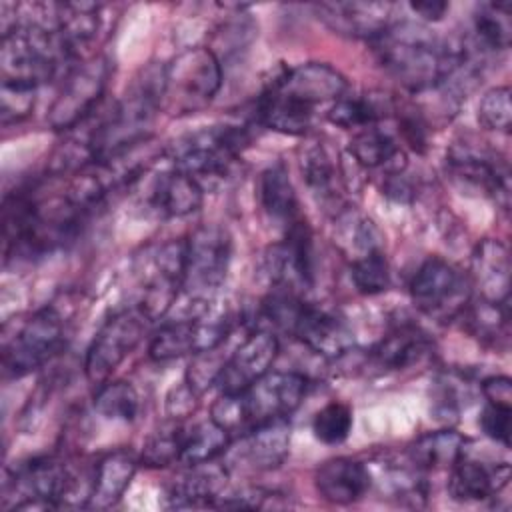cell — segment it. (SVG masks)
<instances>
[{
	"label": "cell",
	"mask_w": 512,
	"mask_h": 512,
	"mask_svg": "<svg viewBox=\"0 0 512 512\" xmlns=\"http://www.w3.org/2000/svg\"><path fill=\"white\" fill-rule=\"evenodd\" d=\"M372 44L384 70L414 94L440 88L468 58L464 42L414 22L390 24Z\"/></svg>",
	"instance_id": "obj_1"
},
{
	"label": "cell",
	"mask_w": 512,
	"mask_h": 512,
	"mask_svg": "<svg viewBox=\"0 0 512 512\" xmlns=\"http://www.w3.org/2000/svg\"><path fill=\"white\" fill-rule=\"evenodd\" d=\"M76 60L66 52L48 18L18 22L2 34L0 82H16L32 88L64 76Z\"/></svg>",
	"instance_id": "obj_2"
},
{
	"label": "cell",
	"mask_w": 512,
	"mask_h": 512,
	"mask_svg": "<svg viewBox=\"0 0 512 512\" xmlns=\"http://www.w3.org/2000/svg\"><path fill=\"white\" fill-rule=\"evenodd\" d=\"M264 318L280 330L292 334L308 350L336 360L354 348L350 324L336 312L304 302L298 292L274 288L262 302Z\"/></svg>",
	"instance_id": "obj_3"
},
{
	"label": "cell",
	"mask_w": 512,
	"mask_h": 512,
	"mask_svg": "<svg viewBox=\"0 0 512 512\" xmlns=\"http://www.w3.org/2000/svg\"><path fill=\"white\" fill-rule=\"evenodd\" d=\"M250 128V124L206 126L174 140L166 154L172 168L194 178L206 192L232 174L242 150L254 138Z\"/></svg>",
	"instance_id": "obj_4"
},
{
	"label": "cell",
	"mask_w": 512,
	"mask_h": 512,
	"mask_svg": "<svg viewBox=\"0 0 512 512\" xmlns=\"http://www.w3.org/2000/svg\"><path fill=\"white\" fill-rule=\"evenodd\" d=\"M224 70L208 46H194L164 64L162 110L184 116L204 110L220 92Z\"/></svg>",
	"instance_id": "obj_5"
},
{
	"label": "cell",
	"mask_w": 512,
	"mask_h": 512,
	"mask_svg": "<svg viewBox=\"0 0 512 512\" xmlns=\"http://www.w3.org/2000/svg\"><path fill=\"white\" fill-rule=\"evenodd\" d=\"M212 302H186L184 310L162 320L148 344V356L154 362H170L182 356H196L216 350L230 332L228 314H216Z\"/></svg>",
	"instance_id": "obj_6"
},
{
	"label": "cell",
	"mask_w": 512,
	"mask_h": 512,
	"mask_svg": "<svg viewBox=\"0 0 512 512\" xmlns=\"http://www.w3.org/2000/svg\"><path fill=\"white\" fill-rule=\"evenodd\" d=\"M76 486L70 468L56 456H38L18 464L4 482L2 508H58L66 506Z\"/></svg>",
	"instance_id": "obj_7"
},
{
	"label": "cell",
	"mask_w": 512,
	"mask_h": 512,
	"mask_svg": "<svg viewBox=\"0 0 512 512\" xmlns=\"http://www.w3.org/2000/svg\"><path fill=\"white\" fill-rule=\"evenodd\" d=\"M232 236L218 224H204L186 238L182 290L188 302H212L226 280Z\"/></svg>",
	"instance_id": "obj_8"
},
{
	"label": "cell",
	"mask_w": 512,
	"mask_h": 512,
	"mask_svg": "<svg viewBox=\"0 0 512 512\" xmlns=\"http://www.w3.org/2000/svg\"><path fill=\"white\" fill-rule=\"evenodd\" d=\"M112 74L106 56H94L76 62L64 76L54 102L48 108L46 120L52 130L68 132L90 118L104 98Z\"/></svg>",
	"instance_id": "obj_9"
},
{
	"label": "cell",
	"mask_w": 512,
	"mask_h": 512,
	"mask_svg": "<svg viewBox=\"0 0 512 512\" xmlns=\"http://www.w3.org/2000/svg\"><path fill=\"white\" fill-rule=\"evenodd\" d=\"M64 344V320L52 306L32 312L4 338L2 368L10 378H22L44 366Z\"/></svg>",
	"instance_id": "obj_10"
},
{
	"label": "cell",
	"mask_w": 512,
	"mask_h": 512,
	"mask_svg": "<svg viewBox=\"0 0 512 512\" xmlns=\"http://www.w3.org/2000/svg\"><path fill=\"white\" fill-rule=\"evenodd\" d=\"M472 292L468 274L440 256L426 258L410 280V296L416 308L440 322L462 316Z\"/></svg>",
	"instance_id": "obj_11"
},
{
	"label": "cell",
	"mask_w": 512,
	"mask_h": 512,
	"mask_svg": "<svg viewBox=\"0 0 512 512\" xmlns=\"http://www.w3.org/2000/svg\"><path fill=\"white\" fill-rule=\"evenodd\" d=\"M150 322L152 320L136 304L114 312L100 326L86 350L84 374L88 382L96 388L108 382L114 370L140 344Z\"/></svg>",
	"instance_id": "obj_12"
},
{
	"label": "cell",
	"mask_w": 512,
	"mask_h": 512,
	"mask_svg": "<svg viewBox=\"0 0 512 512\" xmlns=\"http://www.w3.org/2000/svg\"><path fill=\"white\" fill-rule=\"evenodd\" d=\"M448 172L462 184L480 190L496 206H510V170L504 156L482 142H454L446 154Z\"/></svg>",
	"instance_id": "obj_13"
},
{
	"label": "cell",
	"mask_w": 512,
	"mask_h": 512,
	"mask_svg": "<svg viewBox=\"0 0 512 512\" xmlns=\"http://www.w3.org/2000/svg\"><path fill=\"white\" fill-rule=\"evenodd\" d=\"M306 388L308 382L300 372L270 370L250 388L236 394L244 426L242 434L258 424L288 418L290 414H294L306 396Z\"/></svg>",
	"instance_id": "obj_14"
},
{
	"label": "cell",
	"mask_w": 512,
	"mask_h": 512,
	"mask_svg": "<svg viewBox=\"0 0 512 512\" xmlns=\"http://www.w3.org/2000/svg\"><path fill=\"white\" fill-rule=\"evenodd\" d=\"M266 272L276 288H310L316 276L312 232L302 218L284 228V240L266 252Z\"/></svg>",
	"instance_id": "obj_15"
},
{
	"label": "cell",
	"mask_w": 512,
	"mask_h": 512,
	"mask_svg": "<svg viewBox=\"0 0 512 512\" xmlns=\"http://www.w3.org/2000/svg\"><path fill=\"white\" fill-rule=\"evenodd\" d=\"M278 338L268 330L250 332L242 344L224 360L216 378L220 394H240L272 370L278 356Z\"/></svg>",
	"instance_id": "obj_16"
},
{
	"label": "cell",
	"mask_w": 512,
	"mask_h": 512,
	"mask_svg": "<svg viewBox=\"0 0 512 512\" xmlns=\"http://www.w3.org/2000/svg\"><path fill=\"white\" fill-rule=\"evenodd\" d=\"M270 84L312 110L322 104H328L330 108L342 94L348 92L344 74L326 62L292 66L278 74Z\"/></svg>",
	"instance_id": "obj_17"
},
{
	"label": "cell",
	"mask_w": 512,
	"mask_h": 512,
	"mask_svg": "<svg viewBox=\"0 0 512 512\" xmlns=\"http://www.w3.org/2000/svg\"><path fill=\"white\" fill-rule=\"evenodd\" d=\"M228 466L216 460L188 464L166 486L164 506L168 508H212L228 484Z\"/></svg>",
	"instance_id": "obj_18"
},
{
	"label": "cell",
	"mask_w": 512,
	"mask_h": 512,
	"mask_svg": "<svg viewBox=\"0 0 512 512\" xmlns=\"http://www.w3.org/2000/svg\"><path fill=\"white\" fill-rule=\"evenodd\" d=\"M314 10L334 34L356 40L374 42L392 24L390 2H322Z\"/></svg>",
	"instance_id": "obj_19"
},
{
	"label": "cell",
	"mask_w": 512,
	"mask_h": 512,
	"mask_svg": "<svg viewBox=\"0 0 512 512\" xmlns=\"http://www.w3.org/2000/svg\"><path fill=\"white\" fill-rule=\"evenodd\" d=\"M298 166L316 200L332 208L334 214L340 212L344 208L340 194L344 178L332 150L320 138H310L298 150Z\"/></svg>",
	"instance_id": "obj_20"
},
{
	"label": "cell",
	"mask_w": 512,
	"mask_h": 512,
	"mask_svg": "<svg viewBox=\"0 0 512 512\" xmlns=\"http://www.w3.org/2000/svg\"><path fill=\"white\" fill-rule=\"evenodd\" d=\"M470 284L486 302H510V254L506 244L484 238L476 244L470 258Z\"/></svg>",
	"instance_id": "obj_21"
},
{
	"label": "cell",
	"mask_w": 512,
	"mask_h": 512,
	"mask_svg": "<svg viewBox=\"0 0 512 512\" xmlns=\"http://www.w3.org/2000/svg\"><path fill=\"white\" fill-rule=\"evenodd\" d=\"M508 480V462L486 464L466 454L450 468L448 494L456 502H482L496 498L508 486Z\"/></svg>",
	"instance_id": "obj_22"
},
{
	"label": "cell",
	"mask_w": 512,
	"mask_h": 512,
	"mask_svg": "<svg viewBox=\"0 0 512 512\" xmlns=\"http://www.w3.org/2000/svg\"><path fill=\"white\" fill-rule=\"evenodd\" d=\"M202 198L204 190L194 178L170 168L150 182L144 202L160 218H182L196 212L202 206Z\"/></svg>",
	"instance_id": "obj_23"
},
{
	"label": "cell",
	"mask_w": 512,
	"mask_h": 512,
	"mask_svg": "<svg viewBox=\"0 0 512 512\" xmlns=\"http://www.w3.org/2000/svg\"><path fill=\"white\" fill-rule=\"evenodd\" d=\"M290 440L292 428L288 418L270 420L242 434L234 456L252 470H274L288 458Z\"/></svg>",
	"instance_id": "obj_24"
},
{
	"label": "cell",
	"mask_w": 512,
	"mask_h": 512,
	"mask_svg": "<svg viewBox=\"0 0 512 512\" xmlns=\"http://www.w3.org/2000/svg\"><path fill=\"white\" fill-rule=\"evenodd\" d=\"M368 464L350 458L338 456L326 460L316 468L314 486L316 492L330 504H352L368 494L370 486Z\"/></svg>",
	"instance_id": "obj_25"
},
{
	"label": "cell",
	"mask_w": 512,
	"mask_h": 512,
	"mask_svg": "<svg viewBox=\"0 0 512 512\" xmlns=\"http://www.w3.org/2000/svg\"><path fill=\"white\" fill-rule=\"evenodd\" d=\"M138 464L140 458L124 448L102 456L92 474L86 506L96 510H108L116 506L132 484Z\"/></svg>",
	"instance_id": "obj_26"
},
{
	"label": "cell",
	"mask_w": 512,
	"mask_h": 512,
	"mask_svg": "<svg viewBox=\"0 0 512 512\" xmlns=\"http://www.w3.org/2000/svg\"><path fill=\"white\" fill-rule=\"evenodd\" d=\"M432 352L430 336L412 322H398L372 350L370 360L380 370H404Z\"/></svg>",
	"instance_id": "obj_27"
},
{
	"label": "cell",
	"mask_w": 512,
	"mask_h": 512,
	"mask_svg": "<svg viewBox=\"0 0 512 512\" xmlns=\"http://www.w3.org/2000/svg\"><path fill=\"white\" fill-rule=\"evenodd\" d=\"M100 4L94 2H64L48 4V22L58 34L66 52L80 62V52L92 42L100 26Z\"/></svg>",
	"instance_id": "obj_28"
},
{
	"label": "cell",
	"mask_w": 512,
	"mask_h": 512,
	"mask_svg": "<svg viewBox=\"0 0 512 512\" xmlns=\"http://www.w3.org/2000/svg\"><path fill=\"white\" fill-rule=\"evenodd\" d=\"M348 150L356 164L366 170H384V174L406 170V154L400 142L380 124L354 132Z\"/></svg>",
	"instance_id": "obj_29"
},
{
	"label": "cell",
	"mask_w": 512,
	"mask_h": 512,
	"mask_svg": "<svg viewBox=\"0 0 512 512\" xmlns=\"http://www.w3.org/2000/svg\"><path fill=\"white\" fill-rule=\"evenodd\" d=\"M394 100L382 92L342 94L328 110L326 118L342 130H362L380 124L394 114Z\"/></svg>",
	"instance_id": "obj_30"
},
{
	"label": "cell",
	"mask_w": 512,
	"mask_h": 512,
	"mask_svg": "<svg viewBox=\"0 0 512 512\" xmlns=\"http://www.w3.org/2000/svg\"><path fill=\"white\" fill-rule=\"evenodd\" d=\"M468 454V438L454 428H440L418 436L406 450L414 466L424 472L450 470Z\"/></svg>",
	"instance_id": "obj_31"
},
{
	"label": "cell",
	"mask_w": 512,
	"mask_h": 512,
	"mask_svg": "<svg viewBox=\"0 0 512 512\" xmlns=\"http://www.w3.org/2000/svg\"><path fill=\"white\" fill-rule=\"evenodd\" d=\"M384 466H368L370 486H376L386 498H392L400 504L420 506L428 496V486L424 470L414 466L406 456V462H382Z\"/></svg>",
	"instance_id": "obj_32"
},
{
	"label": "cell",
	"mask_w": 512,
	"mask_h": 512,
	"mask_svg": "<svg viewBox=\"0 0 512 512\" xmlns=\"http://www.w3.org/2000/svg\"><path fill=\"white\" fill-rule=\"evenodd\" d=\"M260 204L264 212L284 228L296 222L298 216V196L288 176V170L282 162L270 164L260 174Z\"/></svg>",
	"instance_id": "obj_33"
},
{
	"label": "cell",
	"mask_w": 512,
	"mask_h": 512,
	"mask_svg": "<svg viewBox=\"0 0 512 512\" xmlns=\"http://www.w3.org/2000/svg\"><path fill=\"white\" fill-rule=\"evenodd\" d=\"M462 316L466 320L468 330L484 344H490L494 348L508 346V336H510L508 304L486 302L480 298L476 304H468Z\"/></svg>",
	"instance_id": "obj_34"
},
{
	"label": "cell",
	"mask_w": 512,
	"mask_h": 512,
	"mask_svg": "<svg viewBox=\"0 0 512 512\" xmlns=\"http://www.w3.org/2000/svg\"><path fill=\"white\" fill-rule=\"evenodd\" d=\"M230 440L232 434L216 420H202L186 430L180 462L188 466L216 460L230 448Z\"/></svg>",
	"instance_id": "obj_35"
},
{
	"label": "cell",
	"mask_w": 512,
	"mask_h": 512,
	"mask_svg": "<svg viewBox=\"0 0 512 512\" xmlns=\"http://www.w3.org/2000/svg\"><path fill=\"white\" fill-rule=\"evenodd\" d=\"M472 28L476 42L492 52L508 50L512 38L510 2H486L480 4L472 16Z\"/></svg>",
	"instance_id": "obj_36"
},
{
	"label": "cell",
	"mask_w": 512,
	"mask_h": 512,
	"mask_svg": "<svg viewBox=\"0 0 512 512\" xmlns=\"http://www.w3.org/2000/svg\"><path fill=\"white\" fill-rule=\"evenodd\" d=\"M184 434H186V428L178 422V418H170L168 422L160 424L144 440L140 464L148 468H166L174 462H180Z\"/></svg>",
	"instance_id": "obj_37"
},
{
	"label": "cell",
	"mask_w": 512,
	"mask_h": 512,
	"mask_svg": "<svg viewBox=\"0 0 512 512\" xmlns=\"http://www.w3.org/2000/svg\"><path fill=\"white\" fill-rule=\"evenodd\" d=\"M140 398L130 382L114 380L98 386L94 394V410L108 420L132 422L138 414Z\"/></svg>",
	"instance_id": "obj_38"
},
{
	"label": "cell",
	"mask_w": 512,
	"mask_h": 512,
	"mask_svg": "<svg viewBox=\"0 0 512 512\" xmlns=\"http://www.w3.org/2000/svg\"><path fill=\"white\" fill-rule=\"evenodd\" d=\"M350 280L354 288L364 296H376L390 286V266L384 250H372L356 256L350 266Z\"/></svg>",
	"instance_id": "obj_39"
},
{
	"label": "cell",
	"mask_w": 512,
	"mask_h": 512,
	"mask_svg": "<svg viewBox=\"0 0 512 512\" xmlns=\"http://www.w3.org/2000/svg\"><path fill=\"white\" fill-rule=\"evenodd\" d=\"M352 408L344 402H328L312 418L314 438L326 446L342 444L352 432Z\"/></svg>",
	"instance_id": "obj_40"
},
{
	"label": "cell",
	"mask_w": 512,
	"mask_h": 512,
	"mask_svg": "<svg viewBox=\"0 0 512 512\" xmlns=\"http://www.w3.org/2000/svg\"><path fill=\"white\" fill-rule=\"evenodd\" d=\"M36 90L26 84L0 82V122L2 126L18 124L28 118L36 104Z\"/></svg>",
	"instance_id": "obj_41"
},
{
	"label": "cell",
	"mask_w": 512,
	"mask_h": 512,
	"mask_svg": "<svg viewBox=\"0 0 512 512\" xmlns=\"http://www.w3.org/2000/svg\"><path fill=\"white\" fill-rule=\"evenodd\" d=\"M478 122L486 130L508 132L512 124V104H510V88L496 86L490 88L480 104H478Z\"/></svg>",
	"instance_id": "obj_42"
},
{
	"label": "cell",
	"mask_w": 512,
	"mask_h": 512,
	"mask_svg": "<svg viewBox=\"0 0 512 512\" xmlns=\"http://www.w3.org/2000/svg\"><path fill=\"white\" fill-rule=\"evenodd\" d=\"M510 412H512V408H508V406H498V404L486 402L480 412V418H478L482 432L488 438H492L494 442L502 444L504 448L510 446Z\"/></svg>",
	"instance_id": "obj_43"
},
{
	"label": "cell",
	"mask_w": 512,
	"mask_h": 512,
	"mask_svg": "<svg viewBox=\"0 0 512 512\" xmlns=\"http://www.w3.org/2000/svg\"><path fill=\"white\" fill-rule=\"evenodd\" d=\"M252 34H254V24L250 18H236L226 22L222 30L216 34V40L224 50V58H230L232 54L248 46L252 40Z\"/></svg>",
	"instance_id": "obj_44"
},
{
	"label": "cell",
	"mask_w": 512,
	"mask_h": 512,
	"mask_svg": "<svg viewBox=\"0 0 512 512\" xmlns=\"http://www.w3.org/2000/svg\"><path fill=\"white\" fill-rule=\"evenodd\" d=\"M198 396L200 394L186 380L180 386H174L166 398L168 400L166 408H168L170 418H184L188 412H192Z\"/></svg>",
	"instance_id": "obj_45"
},
{
	"label": "cell",
	"mask_w": 512,
	"mask_h": 512,
	"mask_svg": "<svg viewBox=\"0 0 512 512\" xmlns=\"http://www.w3.org/2000/svg\"><path fill=\"white\" fill-rule=\"evenodd\" d=\"M486 402L512 408V382L508 376H490L480 386Z\"/></svg>",
	"instance_id": "obj_46"
},
{
	"label": "cell",
	"mask_w": 512,
	"mask_h": 512,
	"mask_svg": "<svg viewBox=\"0 0 512 512\" xmlns=\"http://www.w3.org/2000/svg\"><path fill=\"white\" fill-rule=\"evenodd\" d=\"M410 10L416 12L426 22H438V20L444 18V14L448 10V4L438 2V0H420V2H412Z\"/></svg>",
	"instance_id": "obj_47"
}]
</instances>
